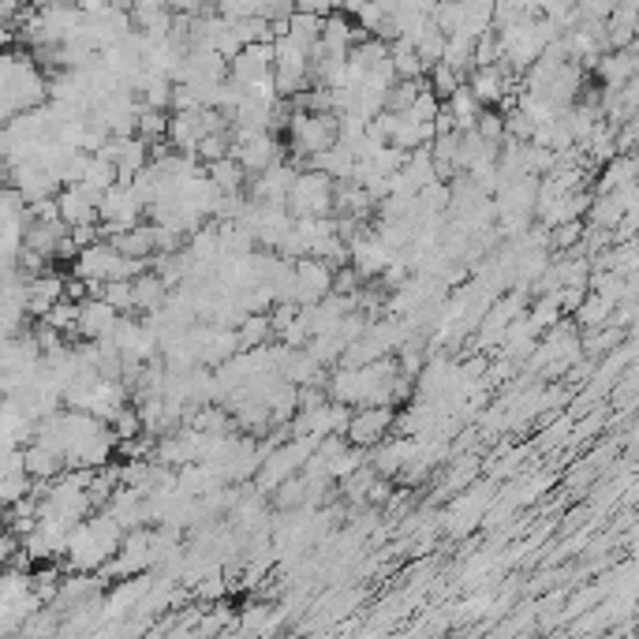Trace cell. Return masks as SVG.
Here are the masks:
<instances>
[{"instance_id": "35", "label": "cell", "mask_w": 639, "mask_h": 639, "mask_svg": "<svg viewBox=\"0 0 639 639\" xmlns=\"http://www.w3.org/2000/svg\"><path fill=\"white\" fill-rule=\"evenodd\" d=\"M568 434H572V415L557 419V423L550 426L546 434H539V449H542V453H546V449H562Z\"/></svg>"}, {"instance_id": "27", "label": "cell", "mask_w": 639, "mask_h": 639, "mask_svg": "<svg viewBox=\"0 0 639 639\" xmlns=\"http://www.w3.org/2000/svg\"><path fill=\"white\" fill-rule=\"evenodd\" d=\"M442 105L449 109V117H453V124H457V131H468L471 124H475L479 109H483V105L475 101V94L468 91V83H460L457 91H453Z\"/></svg>"}, {"instance_id": "34", "label": "cell", "mask_w": 639, "mask_h": 639, "mask_svg": "<svg viewBox=\"0 0 639 639\" xmlns=\"http://www.w3.org/2000/svg\"><path fill=\"white\" fill-rule=\"evenodd\" d=\"M98 296H101L105 303H109L112 311L135 314V303H131V281H105Z\"/></svg>"}, {"instance_id": "23", "label": "cell", "mask_w": 639, "mask_h": 639, "mask_svg": "<svg viewBox=\"0 0 639 639\" xmlns=\"http://www.w3.org/2000/svg\"><path fill=\"white\" fill-rule=\"evenodd\" d=\"M109 243L117 251H124V255H131V258H154V251H157L150 221H138V225H131V229H124V232L109 236Z\"/></svg>"}, {"instance_id": "29", "label": "cell", "mask_w": 639, "mask_h": 639, "mask_svg": "<svg viewBox=\"0 0 639 639\" xmlns=\"http://www.w3.org/2000/svg\"><path fill=\"white\" fill-rule=\"evenodd\" d=\"M572 322L580 329H599V326H606L610 322V303L602 300V296H583L580 300V308L572 311Z\"/></svg>"}, {"instance_id": "17", "label": "cell", "mask_w": 639, "mask_h": 639, "mask_svg": "<svg viewBox=\"0 0 639 639\" xmlns=\"http://www.w3.org/2000/svg\"><path fill=\"white\" fill-rule=\"evenodd\" d=\"M128 405V389L120 385L117 378H98L91 385V397H86V408L94 419H101V423H112V415H117L120 408Z\"/></svg>"}, {"instance_id": "9", "label": "cell", "mask_w": 639, "mask_h": 639, "mask_svg": "<svg viewBox=\"0 0 639 639\" xmlns=\"http://www.w3.org/2000/svg\"><path fill=\"white\" fill-rule=\"evenodd\" d=\"M105 191L91 183H64L57 191V214L64 225H98V203Z\"/></svg>"}, {"instance_id": "20", "label": "cell", "mask_w": 639, "mask_h": 639, "mask_svg": "<svg viewBox=\"0 0 639 639\" xmlns=\"http://www.w3.org/2000/svg\"><path fill=\"white\" fill-rule=\"evenodd\" d=\"M355 161H359V157L348 150V146H340V143H333V146H326V150H318V154L308 157L311 169L326 172L329 180H352Z\"/></svg>"}, {"instance_id": "1", "label": "cell", "mask_w": 639, "mask_h": 639, "mask_svg": "<svg viewBox=\"0 0 639 639\" xmlns=\"http://www.w3.org/2000/svg\"><path fill=\"white\" fill-rule=\"evenodd\" d=\"M49 75L34 60L31 49H4L0 52V120H12L26 109L46 105Z\"/></svg>"}, {"instance_id": "30", "label": "cell", "mask_w": 639, "mask_h": 639, "mask_svg": "<svg viewBox=\"0 0 639 639\" xmlns=\"http://www.w3.org/2000/svg\"><path fill=\"white\" fill-rule=\"evenodd\" d=\"M165 131H169V112H165V109H150V105H138L135 135L146 138V143H157V138H165Z\"/></svg>"}, {"instance_id": "14", "label": "cell", "mask_w": 639, "mask_h": 639, "mask_svg": "<svg viewBox=\"0 0 639 639\" xmlns=\"http://www.w3.org/2000/svg\"><path fill=\"white\" fill-rule=\"evenodd\" d=\"M64 236H68V225L60 221V217H31L26 214L23 248L34 251V255H41L46 262H57V248H60Z\"/></svg>"}, {"instance_id": "18", "label": "cell", "mask_w": 639, "mask_h": 639, "mask_svg": "<svg viewBox=\"0 0 639 639\" xmlns=\"http://www.w3.org/2000/svg\"><path fill=\"white\" fill-rule=\"evenodd\" d=\"M599 79H602V86H620V83H628V79H636V68H639V60H636V49L632 46H625V49H606L599 57Z\"/></svg>"}, {"instance_id": "2", "label": "cell", "mask_w": 639, "mask_h": 639, "mask_svg": "<svg viewBox=\"0 0 639 639\" xmlns=\"http://www.w3.org/2000/svg\"><path fill=\"white\" fill-rule=\"evenodd\" d=\"M120 539H124V528L105 509L86 513L68 531V550L60 557V565H64V572H101V565L117 554Z\"/></svg>"}, {"instance_id": "4", "label": "cell", "mask_w": 639, "mask_h": 639, "mask_svg": "<svg viewBox=\"0 0 639 639\" xmlns=\"http://www.w3.org/2000/svg\"><path fill=\"white\" fill-rule=\"evenodd\" d=\"M288 154L292 157H311L326 146L337 143V112H308V109H296L288 117Z\"/></svg>"}, {"instance_id": "12", "label": "cell", "mask_w": 639, "mask_h": 639, "mask_svg": "<svg viewBox=\"0 0 639 639\" xmlns=\"http://www.w3.org/2000/svg\"><path fill=\"white\" fill-rule=\"evenodd\" d=\"M120 311H112L101 296H86L75 303V337L79 340H101L117 326Z\"/></svg>"}, {"instance_id": "11", "label": "cell", "mask_w": 639, "mask_h": 639, "mask_svg": "<svg viewBox=\"0 0 639 639\" xmlns=\"http://www.w3.org/2000/svg\"><path fill=\"white\" fill-rule=\"evenodd\" d=\"M393 262V251L385 248V240L374 229H366V232H359L352 243H348V266L355 269L359 277H378L385 266Z\"/></svg>"}, {"instance_id": "7", "label": "cell", "mask_w": 639, "mask_h": 639, "mask_svg": "<svg viewBox=\"0 0 639 639\" xmlns=\"http://www.w3.org/2000/svg\"><path fill=\"white\" fill-rule=\"evenodd\" d=\"M516 75L505 60H497V64H475L468 75H463V83H468V91L475 94L479 105H490V109H497L502 101L513 98L516 91Z\"/></svg>"}, {"instance_id": "3", "label": "cell", "mask_w": 639, "mask_h": 639, "mask_svg": "<svg viewBox=\"0 0 639 639\" xmlns=\"http://www.w3.org/2000/svg\"><path fill=\"white\" fill-rule=\"evenodd\" d=\"M150 269V258H131L124 251H117L109 240H94L86 248H79L72 258V277L86 285H105V281H131L135 274Z\"/></svg>"}, {"instance_id": "5", "label": "cell", "mask_w": 639, "mask_h": 639, "mask_svg": "<svg viewBox=\"0 0 639 639\" xmlns=\"http://www.w3.org/2000/svg\"><path fill=\"white\" fill-rule=\"evenodd\" d=\"M154 565H157V557H154V528L146 523V528L124 531L117 554H112L109 562L101 565V576H105V580H124V576L150 572Z\"/></svg>"}, {"instance_id": "32", "label": "cell", "mask_w": 639, "mask_h": 639, "mask_svg": "<svg viewBox=\"0 0 639 639\" xmlns=\"http://www.w3.org/2000/svg\"><path fill=\"white\" fill-rule=\"evenodd\" d=\"M79 183H91V188H98V191L112 188V183H117V165H112V161H105L101 154H86V165H83V180H79Z\"/></svg>"}, {"instance_id": "10", "label": "cell", "mask_w": 639, "mask_h": 639, "mask_svg": "<svg viewBox=\"0 0 639 639\" xmlns=\"http://www.w3.org/2000/svg\"><path fill=\"white\" fill-rule=\"evenodd\" d=\"M8 188H15L23 195V203H41V198H52L60 191V180L52 172L41 169L38 161H15L8 165Z\"/></svg>"}, {"instance_id": "19", "label": "cell", "mask_w": 639, "mask_h": 639, "mask_svg": "<svg viewBox=\"0 0 639 639\" xmlns=\"http://www.w3.org/2000/svg\"><path fill=\"white\" fill-rule=\"evenodd\" d=\"M165 296H169V285L154 274V269H143V274L131 277V303H135L138 314H154L161 311Z\"/></svg>"}, {"instance_id": "21", "label": "cell", "mask_w": 639, "mask_h": 639, "mask_svg": "<svg viewBox=\"0 0 639 639\" xmlns=\"http://www.w3.org/2000/svg\"><path fill=\"white\" fill-rule=\"evenodd\" d=\"M486 509H490L486 494H479V486H471L468 494H460L457 509H453V516H449V535H468V531L483 520Z\"/></svg>"}, {"instance_id": "28", "label": "cell", "mask_w": 639, "mask_h": 639, "mask_svg": "<svg viewBox=\"0 0 639 639\" xmlns=\"http://www.w3.org/2000/svg\"><path fill=\"white\" fill-rule=\"evenodd\" d=\"M632 180H636V154H614L606 161V169H602V180H599V188H594V195L614 191L620 183H632Z\"/></svg>"}, {"instance_id": "16", "label": "cell", "mask_w": 639, "mask_h": 639, "mask_svg": "<svg viewBox=\"0 0 639 639\" xmlns=\"http://www.w3.org/2000/svg\"><path fill=\"white\" fill-rule=\"evenodd\" d=\"M23 471L34 479V483H52V479L68 471V460L60 457L57 449H49V445L26 442L23 445Z\"/></svg>"}, {"instance_id": "37", "label": "cell", "mask_w": 639, "mask_h": 639, "mask_svg": "<svg viewBox=\"0 0 639 639\" xmlns=\"http://www.w3.org/2000/svg\"><path fill=\"white\" fill-rule=\"evenodd\" d=\"M109 4H112V8H124V12H128V8L135 4V0H109Z\"/></svg>"}, {"instance_id": "25", "label": "cell", "mask_w": 639, "mask_h": 639, "mask_svg": "<svg viewBox=\"0 0 639 639\" xmlns=\"http://www.w3.org/2000/svg\"><path fill=\"white\" fill-rule=\"evenodd\" d=\"M236 340H240V348H258V345L277 340L274 337V322H269V311L243 314V318L236 322Z\"/></svg>"}, {"instance_id": "38", "label": "cell", "mask_w": 639, "mask_h": 639, "mask_svg": "<svg viewBox=\"0 0 639 639\" xmlns=\"http://www.w3.org/2000/svg\"><path fill=\"white\" fill-rule=\"evenodd\" d=\"M0 161H4V120H0Z\"/></svg>"}, {"instance_id": "6", "label": "cell", "mask_w": 639, "mask_h": 639, "mask_svg": "<svg viewBox=\"0 0 639 639\" xmlns=\"http://www.w3.org/2000/svg\"><path fill=\"white\" fill-rule=\"evenodd\" d=\"M285 209L292 217H329L333 214V180L318 169H300L285 195Z\"/></svg>"}, {"instance_id": "39", "label": "cell", "mask_w": 639, "mask_h": 639, "mask_svg": "<svg viewBox=\"0 0 639 639\" xmlns=\"http://www.w3.org/2000/svg\"><path fill=\"white\" fill-rule=\"evenodd\" d=\"M0 516H4V509H0Z\"/></svg>"}, {"instance_id": "13", "label": "cell", "mask_w": 639, "mask_h": 639, "mask_svg": "<svg viewBox=\"0 0 639 639\" xmlns=\"http://www.w3.org/2000/svg\"><path fill=\"white\" fill-rule=\"evenodd\" d=\"M333 292V269L322 258H296V303L308 308V303H318L322 296Z\"/></svg>"}, {"instance_id": "15", "label": "cell", "mask_w": 639, "mask_h": 639, "mask_svg": "<svg viewBox=\"0 0 639 639\" xmlns=\"http://www.w3.org/2000/svg\"><path fill=\"white\" fill-rule=\"evenodd\" d=\"M64 281L68 277L52 266H46L34 277H26V314H31V318H41L52 303L64 300Z\"/></svg>"}, {"instance_id": "31", "label": "cell", "mask_w": 639, "mask_h": 639, "mask_svg": "<svg viewBox=\"0 0 639 639\" xmlns=\"http://www.w3.org/2000/svg\"><path fill=\"white\" fill-rule=\"evenodd\" d=\"M411 49H415V57L423 60L426 68H431V64H437V60H442V49H445V34L437 31L434 23H426L423 31H419L415 38H411Z\"/></svg>"}, {"instance_id": "36", "label": "cell", "mask_w": 639, "mask_h": 639, "mask_svg": "<svg viewBox=\"0 0 639 639\" xmlns=\"http://www.w3.org/2000/svg\"><path fill=\"white\" fill-rule=\"evenodd\" d=\"M296 12H314V15H329L333 0H296Z\"/></svg>"}, {"instance_id": "8", "label": "cell", "mask_w": 639, "mask_h": 639, "mask_svg": "<svg viewBox=\"0 0 639 639\" xmlns=\"http://www.w3.org/2000/svg\"><path fill=\"white\" fill-rule=\"evenodd\" d=\"M393 419H397L393 405L352 408V415H348V426H345V437L352 445H359V449H371V445H378L382 437L393 434Z\"/></svg>"}, {"instance_id": "24", "label": "cell", "mask_w": 639, "mask_h": 639, "mask_svg": "<svg viewBox=\"0 0 639 639\" xmlns=\"http://www.w3.org/2000/svg\"><path fill=\"white\" fill-rule=\"evenodd\" d=\"M442 64H449L453 72H460V75H468L471 68H475V34H463V31L445 34Z\"/></svg>"}, {"instance_id": "26", "label": "cell", "mask_w": 639, "mask_h": 639, "mask_svg": "<svg viewBox=\"0 0 639 639\" xmlns=\"http://www.w3.org/2000/svg\"><path fill=\"white\" fill-rule=\"evenodd\" d=\"M206 177L214 183L217 191H243L248 188V172H243V165L236 161V157H217V161H206Z\"/></svg>"}, {"instance_id": "22", "label": "cell", "mask_w": 639, "mask_h": 639, "mask_svg": "<svg viewBox=\"0 0 639 639\" xmlns=\"http://www.w3.org/2000/svg\"><path fill=\"white\" fill-rule=\"evenodd\" d=\"M318 34H322V15L314 12H292L285 20V38H292L308 57L318 52Z\"/></svg>"}, {"instance_id": "33", "label": "cell", "mask_w": 639, "mask_h": 639, "mask_svg": "<svg viewBox=\"0 0 639 639\" xmlns=\"http://www.w3.org/2000/svg\"><path fill=\"white\" fill-rule=\"evenodd\" d=\"M34 490V479L26 471H12V475H0V509L15 505L20 497H26Z\"/></svg>"}]
</instances>
